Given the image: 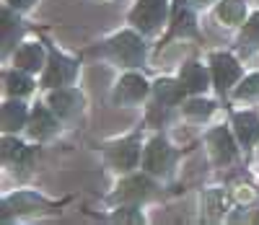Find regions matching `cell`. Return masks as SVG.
Returning <instances> with one entry per match:
<instances>
[{
    "label": "cell",
    "instance_id": "603a6c76",
    "mask_svg": "<svg viewBox=\"0 0 259 225\" xmlns=\"http://www.w3.org/2000/svg\"><path fill=\"white\" fill-rule=\"evenodd\" d=\"M8 205H13V207H16V212H29V210H31L34 205H39V202H36L34 197H24V194H21V197L11 199Z\"/></svg>",
    "mask_w": 259,
    "mask_h": 225
},
{
    "label": "cell",
    "instance_id": "e0dca14e",
    "mask_svg": "<svg viewBox=\"0 0 259 225\" xmlns=\"http://www.w3.org/2000/svg\"><path fill=\"white\" fill-rule=\"evenodd\" d=\"M50 106L57 111L60 117H70L75 111V106H78V99H75L73 91H55L50 96Z\"/></svg>",
    "mask_w": 259,
    "mask_h": 225
},
{
    "label": "cell",
    "instance_id": "d4e9b609",
    "mask_svg": "<svg viewBox=\"0 0 259 225\" xmlns=\"http://www.w3.org/2000/svg\"><path fill=\"white\" fill-rule=\"evenodd\" d=\"M11 6H16V8H26V6H31L34 0H8Z\"/></svg>",
    "mask_w": 259,
    "mask_h": 225
},
{
    "label": "cell",
    "instance_id": "2e32d148",
    "mask_svg": "<svg viewBox=\"0 0 259 225\" xmlns=\"http://www.w3.org/2000/svg\"><path fill=\"white\" fill-rule=\"evenodd\" d=\"M150 189V182L145 176H135V178H127V182L119 187V197L122 199H140V197H145Z\"/></svg>",
    "mask_w": 259,
    "mask_h": 225
},
{
    "label": "cell",
    "instance_id": "7402d4cb",
    "mask_svg": "<svg viewBox=\"0 0 259 225\" xmlns=\"http://www.w3.org/2000/svg\"><path fill=\"white\" fill-rule=\"evenodd\" d=\"M184 111H187L189 117H207L210 111H212V104L210 101H189L184 106Z\"/></svg>",
    "mask_w": 259,
    "mask_h": 225
},
{
    "label": "cell",
    "instance_id": "ffe728a7",
    "mask_svg": "<svg viewBox=\"0 0 259 225\" xmlns=\"http://www.w3.org/2000/svg\"><path fill=\"white\" fill-rule=\"evenodd\" d=\"M6 91L13 96H24L31 91V80L24 73H8L6 75Z\"/></svg>",
    "mask_w": 259,
    "mask_h": 225
},
{
    "label": "cell",
    "instance_id": "cb8c5ba5",
    "mask_svg": "<svg viewBox=\"0 0 259 225\" xmlns=\"http://www.w3.org/2000/svg\"><path fill=\"white\" fill-rule=\"evenodd\" d=\"M244 36H246L249 41H259V13L251 16V21H249L246 29H244Z\"/></svg>",
    "mask_w": 259,
    "mask_h": 225
},
{
    "label": "cell",
    "instance_id": "52a82bcc",
    "mask_svg": "<svg viewBox=\"0 0 259 225\" xmlns=\"http://www.w3.org/2000/svg\"><path fill=\"white\" fill-rule=\"evenodd\" d=\"M210 145H212L215 158H218L221 163H228L236 155V148H233V140H231L228 129H212L210 132Z\"/></svg>",
    "mask_w": 259,
    "mask_h": 225
},
{
    "label": "cell",
    "instance_id": "3957f363",
    "mask_svg": "<svg viewBox=\"0 0 259 225\" xmlns=\"http://www.w3.org/2000/svg\"><path fill=\"white\" fill-rule=\"evenodd\" d=\"M212 78H215V85L221 91L233 85L236 78H239V65H236V60L231 55H215L212 57Z\"/></svg>",
    "mask_w": 259,
    "mask_h": 225
},
{
    "label": "cell",
    "instance_id": "7a4b0ae2",
    "mask_svg": "<svg viewBox=\"0 0 259 225\" xmlns=\"http://www.w3.org/2000/svg\"><path fill=\"white\" fill-rule=\"evenodd\" d=\"M109 50L117 60H122L124 65H138L143 60V41L133 34V31H124L119 36L112 39Z\"/></svg>",
    "mask_w": 259,
    "mask_h": 225
},
{
    "label": "cell",
    "instance_id": "30bf717a",
    "mask_svg": "<svg viewBox=\"0 0 259 225\" xmlns=\"http://www.w3.org/2000/svg\"><path fill=\"white\" fill-rule=\"evenodd\" d=\"M145 94H148V85H145V80L140 75H124L122 83H119V94L117 96L122 101H138Z\"/></svg>",
    "mask_w": 259,
    "mask_h": 225
},
{
    "label": "cell",
    "instance_id": "5b68a950",
    "mask_svg": "<svg viewBox=\"0 0 259 225\" xmlns=\"http://www.w3.org/2000/svg\"><path fill=\"white\" fill-rule=\"evenodd\" d=\"M73 75V65L65 60V57H60L57 52L52 55V60H50V67H47V73H45V85H50V88H57V85H62L65 80H68Z\"/></svg>",
    "mask_w": 259,
    "mask_h": 225
},
{
    "label": "cell",
    "instance_id": "6da1fadb",
    "mask_svg": "<svg viewBox=\"0 0 259 225\" xmlns=\"http://www.w3.org/2000/svg\"><path fill=\"white\" fill-rule=\"evenodd\" d=\"M166 16V0H140L130 13V21L140 31H153Z\"/></svg>",
    "mask_w": 259,
    "mask_h": 225
},
{
    "label": "cell",
    "instance_id": "d6986e66",
    "mask_svg": "<svg viewBox=\"0 0 259 225\" xmlns=\"http://www.w3.org/2000/svg\"><path fill=\"white\" fill-rule=\"evenodd\" d=\"M218 16L226 24H241L244 21V3L241 0H223L218 6Z\"/></svg>",
    "mask_w": 259,
    "mask_h": 225
},
{
    "label": "cell",
    "instance_id": "9c48e42d",
    "mask_svg": "<svg viewBox=\"0 0 259 225\" xmlns=\"http://www.w3.org/2000/svg\"><path fill=\"white\" fill-rule=\"evenodd\" d=\"M171 34H194V16L184 6V0H177L171 13Z\"/></svg>",
    "mask_w": 259,
    "mask_h": 225
},
{
    "label": "cell",
    "instance_id": "5bb4252c",
    "mask_svg": "<svg viewBox=\"0 0 259 225\" xmlns=\"http://www.w3.org/2000/svg\"><path fill=\"white\" fill-rule=\"evenodd\" d=\"M24 122H26V109L21 106L18 101L3 104V129L6 132H13L18 127H24Z\"/></svg>",
    "mask_w": 259,
    "mask_h": 225
},
{
    "label": "cell",
    "instance_id": "484cf974",
    "mask_svg": "<svg viewBox=\"0 0 259 225\" xmlns=\"http://www.w3.org/2000/svg\"><path fill=\"white\" fill-rule=\"evenodd\" d=\"M200 3H202V0H200Z\"/></svg>",
    "mask_w": 259,
    "mask_h": 225
},
{
    "label": "cell",
    "instance_id": "ac0fdd59",
    "mask_svg": "<svg viewBox=\"0 0 259 225\" xmlns=\"http://www.w3.org/2000/svg\"><path fill=\"white\" fill-rule=\"evenodd\" d=\"M52 129H55L52 114H50V111H45V109H36L34 117H31V134H34V138H47Z\"/></svg>",
    "mask_w": 259,
    "mask_h": 225
},
{
    "label": "cell",
    "instance_id": "8fae6325",
    "mask_svg": "<svg viewBox=\"0 0 259 225\" xmlns=\"http://www.w3.org/2000/svg\"><path fill=\"white\" fill-rule=\"evenodd\" d=\"M109 161L119 168H133L138 163V145L135 143H122V145H114L109 150Z\"/></svg>",
    "mask_w": 259,
    "mask_h": 225
},
{
    "label": "cell",
    "instance_id": "4fadbf2b",
    "mask_svg": "<svg viewBox=\"0 0 259 225\" xmlns=\"http://www.w3.org/2000/svg\"><path fill=\"white\" fill-rule=\"evenodd\" d=\"M41 60H45V52L39 44H26L16 52V65L24 70H36V67H41Z\"/></svg>",
    "mask_w": 259,
    "mask_h": 225
},
{
    "label": "cell",
    "instance_id": "9a60e30c",
    "mask_svg": "<svg viewBox=\"0 0 259 225\" xmlns=\"http://www.w3.org/2000/svg\"><path fill=\"white\" fill-rule=\"evenodd\" d=\"M184 91H187V88H184L182 83H179V85L171 83V80H158V83H156V96H158L161 106H171V104L182 101Z\"/></svg>",
    "mask_w": 259,
    "mask_h": 225
},
{
    "label": "cell",
    "instance_id": "44dd1931",
    "mask_svg": "<svg viewBox=\"0 0 259 225\" xmlns=\"http://www.w3.org/2000/svg\"><path fill=\"white\" fill-rule=\"evenodd\" d=\"M236 96H239V99H246V96H259V75L246 78L239 88H236Z\"/></svg>",
    "mask_w": 259,
    "mask_h": 225
},
{
    "label": "cell",
    "instance_id": "7c38bea8",
    "mask_svg": "<svg viewBox=\"0 0 259 225\" xmlns=\"http://www.w3.org/2000/svg\"><path fill=\"white\" fill-rule=\"evenodd\" d=\"M3 158L16 163V166H29L31 163V150L26 145H21L18 140H11L6 138L3 140Z\"/></svg>",
    "mask_w": 259,
    "mask_h": 225
},
{
    "label": "cell",
    "instance_id": "8992f818",
    "mask_svg": "<svg viewBox=\"0 0 259 225\" xmlns=\"http://www.w3.org/2000/svg\"><path fill=\"white\" fill-rule=\"evenodd\" d=\"M233 127H236V134L244 145H251L256 138H259V119L256 114H236L233 117Z\"/></svg>",
    "mask_w": 259,
    "mask_h": 225
},
{
    "label": "cell",
    "instance_id": "277c9868",
    "mask_svg": "<svg viewBox=\"0 0 259 225\" xmlns=\"http://www.w3.org/2000/svg\"><path fill=\"white\" fill-rule=\"evenodd\" d=\"M168 163H171V150H168V145L158 138V140H153L148 148H145V158H143V166L148 168V171H153V173H163L166 168H168Z\"/></svg>",
    "mask_w": 259,
    "mask_h": 225
},
{
    "label": "cell",
    "instance_id": "ba28073f",
    "mask_svg": "<svg viewBox=\"0 0 259 225\" xmlns=\"http://www.w3.org/2000/svg\"><path fill=\"white\" fill-rule=\"evenodd\" d=\"M182 85L187 91H205L207 88V73L205 67L197 62H187L184 70H182Z\"/></svg>",
    "mask_w": 259,
    "mask_h": 225
}]
</instances>
